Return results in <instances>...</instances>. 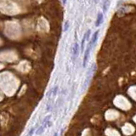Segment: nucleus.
Segmentation results:
<instances>
[{
    "label": "nucleus",
    "instance_id": "nucleus-1",
    "mask_svg": "<svg viewBox=\"0 0 136 136\" xmlns=\"http://www.w3.org/2000/svg\"><path fill=\"white\" fill-rule=\"evenodd\" d=\"M94 45V43H93V42L90 41L89 43L88 44L87 48H86V50H85L84 55H83V67L86 66V64H87L88 60H89V55H90V51H91V49H93Z\"/></svg>",
    "mask_w": 136,
    "mask_h": 136
},
{
    "label": "nucleus",
    "instance_id": "nucleus-2",
    "mask_svg": "<svg viewBox=\"0 0 136 136\" xmlns=\"http://www.w3.org/2000/svg\"><path fill=\"white\" fill-rule=\"evenodd\" d=\"M94 70H95V65H92L91 67L89 68V72H88L87 76H86V79H85L84 84H83V90H84V89L87 88L88 84H89V83L90 82V80H91V77H92V76H93Z\"/></svg>",
    "mask_w": 136,
    "mask_h": 136
},
{
    "label": "nucleus",
    "instance_id": "nucleus-3",
    "mask_svg": "<svg viewBox=\"0 0 136 136\" xmlns=\"http://www.w3.org/2000/svg\"><path fill=\"white\" fill-rule=\"evenodd\" d=\"M90 33H91V31H90V30H88L87 32H86V33L84 34V36H83V39H82V44H81V49H82V50H83V49H84L85 42L89 39V36H90Z\"/></svg>",
    "mask_w": 136,
    "mask_h": 136
},
{
    "label": "nucleus",
    "instance_id": "nucleus-4",
    "mask_svg": "<svg viewBox=\"0 0 136 136\" xmlns=\"http://www.w3.org/2000/svg\"><path fill=\"white\" fill-rule=\"evenodd\" d=\"M72 55L73 57L76 58L77 55H78L79 53V45L77 42H75L73 46H72Z\"/></svg>",
    "mask_w": 136,
    "mask_h": 136
},
{
    "label": "nucleus",
    "instance_id": "nucleus-5",
    "mask_svg": "<svg viewBox=\"0 0 136 136\" xmlns=\"http://www.w3.org/2000/svg\"><path fill=\"white\" fill-rule=\"evenodd\" d=\"M103 20H104V16H103V14L102 13H99L97 16V20H96L95 26H100V25L103 22Z\"/></svg>",
    "mask_w": 136,
    "mask_h": 136
},
{
    "label": "nucleus",
    "instance_id": "nucleus-6",
    "mask_svg": "<svg viewBox=\"0 0 136 136\" xmlns=\"http://www.w3.org/2000/svg\"><path fill=\"white\" fill-rule=\"evenodd\" d=\"M108 7H109V1H108V0H106V2L104 3V11H105V12H106V11H107Z\"/></svg>",
    "mask_w": 136,
    "mask_h": 136
},
{
    "label": "nucleus",
    "instance_id": "nucleus-7",
    "mask_svg": "<svg viewBox=\"0 0 136 136\" xmlns=\"http://www.w3.org/2000/svg\"><path fill=\"white\" fill-rule=\"evenodd\" d=\"M69 28V22L68 21H66L65 24H64V32H66Z\"/></svg>",
    "mask_w": 136,
    "mask_h": 136
},
{
    "label": "nucleus",
    "instance_id": "nucleus-8",
    "mask_svg": "<svg viewBox=\"0 0 136 136\" xmlns=\"http://www.w3.org/2000/svg\"><path fill=\"white\" fill-rule=\"evenodd\" d=\"M57 90H58V87H57V86H55V87L52 89V94H53V95H56V94H57Z\"/></svg>",
    "mask_w": 136,
    "mask_h": 136
},
{
    "label": "nucleus",
    "instance_id": "nucleus-9",
    "mask_svg": "<svg viewBox=\"0 0 136 136\" xmlns=\"http://www.w3.org/2000/svg\"><path fill=\"white\" fill-rule=\"evenodd\" d=\"M34 129H35V128H31V130H30V132L28 133V135H32L33 134V133H34Z\"/></svg>",
    "mask_w": 136,
    "mask_h": 136
},
{
    "label": "nucleus",
    "instance_id": "nucleus-10",
    "mask_svg": "<svg viewBox=\"0 0 136 136\" xmlns=\"http://www.w3.org/2000/svg\"><path fill=\"white\" fill-rule=\"evenodd\" d=\"M62 3H63V4H66V0H62Z\"/></svg>",
    "mask_w": 136,
    "mask_h": 136
}]
</instances>
